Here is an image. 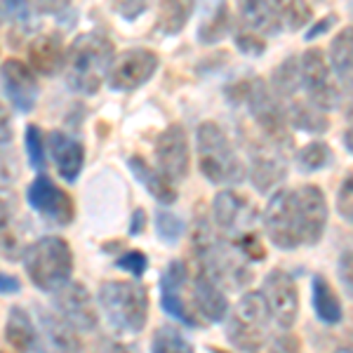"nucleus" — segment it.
Returning <instances> with one entry per match:
<instances>
[{"instance_id":"obj_1","label":"nucleus","mask_w":353,"mask_h":353,"mask_svg":"<svg viewBox=\"0 0 353 353\" xmlns=\"http://www.w3.org/2000/svg\"><path fill=\"white\" fill-rule=\"evenodd\" d=\"M116 57L113 43L101 33H83L71 43L64 57L66 85L73 92L97 94Z\"/></svg>"},{"instance_id":"obj_2","label":"nucleus","mask_w":353,"mask_h":353,"mask_svg":"<svg viewBox=\"0 0 353 353\" xmlns=\"http://www.w3.org/2000/svg\"><path fill=\"white\" fill-rule=\"evenodd\" d=\"M193 250H196L198 264H201L198 271L208 273L217 285L229 290H245L252 283V266L241 254V250L226 238L214 236L208 226H201L196 231Z\"/></svg>"},{"instance_id":"obj_3","label":"nucleus","mask_w":353,"mask_h":353,"mask_svg":"<svg viewBox=\"0 0 353 353\" xmlns=\"http://www.w3.org/2000/svg\"><path fill=\"white\" fill-rule=\"evenodd\" d=\"M24 269L31 283L43 292H57L71 281L73 273V252L71 245L59 236L38 238L24 248Z\"/></svg>"},{"instance_id":"obj_4","label":"nucleus","mask_w":353,"mask_h":353,"mask_svg":"<svg viewBox=\"0 0 353 353\" xmlns=\"http://www.w3.org/2000/svg\"><path fill=\"white\" fill-rule=\"evenodd\" d=\"M198 168L203 176L212 184H241L245 168L233 149L231 139L217 123H201L196 130Z\"/></svg>"},{"instance_id":"obj_5","label":"nucleus","mask_w":353,"mask_h":353,"mask_svg":"<svg viewBox=\"0 0 353 353\" xmlns=\"http://www.w3.org/2000/svg\"><path fill=\"white\" fill-rule=\"evenodd\" d=\"M99 306L116 332L137 334L149 321V292L130 281H106L99 288Z\"/></svg>"},{"instance_id":"obj_6","label":"nucleus","mask_w":353,"mask_h":353,"mask_svg":"<svg viewBox=\"0 0 353 353\" xmlns=\"http://www.w3.org/2000/svg\"><path fill=\"white\" fill-rule=\"evenodd\" d=\"M269 309L261 292H245L226 321V339L241 353H257L269 341Z\"/></svg>"},{"instance_id":"obj_7","label":"nucleus","mask_w":353,"mask_h":353,"mask_svg":"<svg viewBox=\"0 0 353 353\" xmlns=\"http://www.w3.org/2000/svg\"><path fill=\"white\" fill-rule=\"evenodd\" d=\"M236 94L248 104L250 116H252V121L259 128L264 139L276 141V144L285 146V149L292 146V137L288 132L285 109L273 97L269 85L261 81V78H252V81H245L238 85Z\"/></svg>"},{"instance_id":"obj_8","label":"nucleus","mask_w":353,"mask_h":353,"mask_svg":"<svg viewBox=\"0 0 353 353\" xmlns=\"http://www.w3.org/2000/svg\"><path fill=\"white\" fill-rule=\"evenodd\" d=\"M264 229L269 241L278 250H297L299 241V214H297V198L292 189H281L271 196L264 210Z\"/></svg>"},{"instance_id":"obj_9","label":"nucleus","mask_w":353,"mask_h":353,"mask_svg":"<svg viewBox=\"0 0 353 353\" xmlns=\"http://www.w3.org/2000/svg\"><path fill=\"white\" fill-rule=\"evenodd\" d=\"M299 83L301 88L306 90V97L316 109L321 111H332L339 106L341 101V92L339 88L332 83V76H330V66L325 61V54L323 50L311 48L301 54L299 59Z\"/></svg>"},{"instance_id":"obj_10","label":"nucleus","mask_w":353,"mask_h":353,"mask_svg":"<svg viewBox=\"0 0 353 353\" xmlns=\"http://www.w3.org/2000/svg\"><path fill=\"white\" fill-rule=\"evenodd\" d=\"M212 219L229 243H241L245 236L254 233L259 221L257 208L236 191H221L212 201Z\"/></svg>"},{"instance_id":"obj_11","label":"nucleus","mask_w":353,"mask_h":353,"mask_svg":"<svg viewBox=\"0 0 353 353\" xmlns=\"http://www.w3.org/2000/svg\"><path fill=\"white\" fill-rule=\"evenodd\" d=\"M288 151L285 146L271 139H254L248 146L250 153V181L259 193H269L288 176Z\"/></svg>"},{"instance_id":"obj_12","label":"nucleus","mask_w":353,"mask_h":353,"mask_svg":"<svg viewBox=\"0 0 353 353\" xmlns=\"http://www.w3.org/2000/svg\"><path fill=\"white\" fill-rule=\"evenodd\" d=\"M261 297L269 309L271 321L285 332L294 325L299 316V290L294 278L283 269L269 271L261 285Z\"/></svg>"},{"instance_id":"obj_13","label":"nucleus","mask_w":353,"mask_h":353,"mask_svg":"<svg viewBox=\"0 0 353 353\" xmlns=\"http://www.w3.org/2000/svg\"><path fill=\"white\" fill-rule=\"evenodd\" d=\"M158 64H161V59L151 50L146 48L125 50L118 57H113L106 78H109L111 90H116V92H130V90H137L149 83L153 73L158 71Z\"/></svg>"},{"instance_id":"obj_14","label":"nucleus","mask_w":353,"mask_h":353,"mask_svg":"<svg viewBox=\"0 0 353 353\" xmlns=\"http://www.w3.org/2000/svg\"><path fill=\"white\" fill-rule=\"evenodd\" d=\"M26 201L38 214H43L45 219H50L57 226H68L73 221V214H76L71 196L61 191L52 181V176H48L45 172H41L28 184Z\"/></svg>"},{"instance_id":"obj_15","label":"nucleus","mask_w":353,"mask_h":353,"mask_svg":"<svg viewBox=\"0 0 353 353\" xmlns=\"http://www.w3.org/2000/svg\"><path fill=\"white\" fill-rule=\"evenodd\" d=\"M156 163L158 172L172 184L186 179L191 168L189 137L181 125H168L156 139Z\"/></svg>"},{"instance_id":"obj_16","label":"nucleus","mask_w":353,"mask_h":353,"mask_svg":"<svg viewBox=\"0 0 353 353\" xmlns=\"http://www.w3.org/2000/svg\"><path fill=\"white\" fill-rule=\"evenodd\" d=\"M54 309L61 321H66L73 330L81 332H92L99 323L97 309L92 304L88 288L83 283H66L64 288L57 290L54 294Z\"/></svg>"},{"instance_id":"obj_17","label":"nucleus","mask_w":353,"mask_h":353,"mask_svg":"<svg viewBox=\"0 0 353 353\" xmlns=\"http://www.w3.org/2000/svg\"><path fill=\"white\" fill-rule=\"evenodd\" d=\"M0 81H3V92L8 101L19 113H31L38 104V78L36 73L28 68V64L19 59H5L0 68Z\"/></svg>"},{"instance_id":"obj_18","label":"nucleus","mask_w":353,"mask_h":353,"mask_svg":"<svg viewBox=\"0 0 353 353\" xmlns=\"http://www.w3.org/2000/svg\"><path fill=\"white\" fill-rule=\"evenodd\" d=\"M186 281H189V266L181 259H172L161 276V306L168 316H172L181 325L201 327V323L193 316V309H189L186 299L181 297V290H184Z\"/></svg>"},{"instance_id":"obj_19","label":"nucleus","mask_w":353,"mask_h":353,"mask_svg":"<svg viewBox=\"0 0 353 353\" xmlns=\"http://www.w3.org/2000/svg\"><path fill=\"white\" fill-rule=\"evenodd\" d=\"M299 214V241L301 245H316L327 226V201L323 191L313 184L294 189Z\"/></svg>"},{"instance_id":"obj_20","label":"nucleus","mask_w":353,"mask_h":353,"mask_svg":"<svg viewBox=\"0 0 353 353\" xmlns=\"http://www.w3.org/2000/svg\"><path fill=\"white\" fill-rule=\"evenodd\" d=\"M19 203L8 189H0V257L17 261L24 254V238L19 226Z\"/></svg>"},{"instance_id":"obj_21","label":"nucleus","mask_w":353,"mask_h":353,"mask_svg":"<svg viewBox=\"0 0 353 353\" xmlns=\"http://www.w3.org/2000/svg\"><path fill=\"white\" fill-rule=\"evenodd\" d=\"M64 57L61 33H43L28 43V68L41 76H57L64 68Z\"/></svg>"},{"instance_id":"obj_22","label":"nucleus","mask_w":353,"mask_h":353,"mask_svg":"<svg viewBox=\"0 0 353 353\" xmlns=\"http://www.w3.org/2000/svg\"><path fill=\"white\" fill-rule=\"evenodd\" d=\"M50 153L54 158V165L59 170V174L64 176L66 181H76L83 172L85 165V149L78 139L64 134L61 130H54L50 132Z\"/></svg>"},{"instance_id":"obj_23","label":"nucleus","mask_w":353,"mask_h":353,"mask_svg":"<svg viewBox=\"0 0 353 353\" xmlns=\"http://www.w3.org/2000/svg\"><path fill=\"white\" fill-rule=\"evenodd\" d=\"M193 301L196 309L208 318L210 323H219L229 313V299H226L224 288L217 285L208 273L198 271L193 278Z\"/></svg>"},{"instance_id":"obj_24","label":"nucleus","mask_w":353,"mask_h":353,"mask_svg":"<svg viewBox=\"0 0 353 353\" xmlns=\"http://www.w3.org/2000/svg\"><path fill=\"white\" fill-rule=\"evenodd\" d=\"M233 21L226 0H203L201 24H198V41L203 45H217L231 33Z\"/></svg>"},{"instance_id":"obj_25","label":"nucleus","mask_w":353,"mask_h":353,"mask_svg":"<svg viewBox=\"0 0 353 353\" xmlns=\"http://www.w3.org/2000/svg\"><path fill=\"white\" fill-rule=\"evenodd\" d=\"M128 168H130V172L134 174V179L151 193L153 201H158L161 205H172L176 201L174 186L170 184L161 172H156V170H153L141 156L128 158Z\"/></svg>"},{"instance_id":"obj_26","label":"nucleus","mask_w":353,"mask_h":353,"mask_svg":"<svg viewBox=\"0 0 353 353\" xmlns=\"http://www.w3.org/2000/svg\"><path fill=\"white\" fill-rule=\"evenodd\" d=\"M38 321H41L43 334L54 353H81V341L76 337V330L66 321L45 309H38Z\"/></svg>"},{"instance_id":"obj_27","label":"nucleus","mask_w":353,"mask_h":353,"mask_svg":"<svg viewBox=\"0 0 353 353\" xmlns=\"http://www.w3.org/2000/svg\"><path fill=\"white\" fill-rule=\"evenodd\" d=\"M311 301H313V311H316V316L321 323H325V325H339V323L344 321L341 301L337 294H334V290L327 283L325 276H313Z\"/></svg>"},{"instance_id":"obj_28","label":"nucleus","mask_w":353,"mask_h":353,"mask_svg":"<svg viewBox=\"0 0 353 353\" xmlns=\"http://www.w3.org/2000/svg\"><path fill=\"white\" fill-rule=\"evenodd\" d=\"M285 109L288 125L301 130V132H311V134H323L330 130L327 113L316 109L311 101H299V99H290L283 104Z\"/></svg>"},{"instance_id":"obj_29","label":"nucleus","mask_w":353,"mask_h":353,"mask_svg":"<svg viewBox=\"0 0 353 353\" xmlns=\"http://www.w3.org/2000/svg\"><path fill=\"white\" fill-rule=\"evenodd\" d=\"M5 339L17 353H26L28 349L38 344V332L33 325L31 316L21 309V306H12L8 316V325H5Z\"/></svg>"},{"instance_id":"obj_30","label":"nucleus","mask_w":353,"mask_h":353,"mask_svg":"<svg viewBox=\"0 0 353 353\" xmlns=\"http://www.w3.org/2000/svg\"><path fill=\"white\" fill-rule=\"evenodd\" d=\"M351 64H353V28L344 26L330 45V68L346 92H351Z\"/></svg>"},{"instance_id":"obj_31","label":"nucleus","mask_w":353,"mask_h":353,"mask_svg":"<svg viewBox=\"0 0 353 353\" xmlns=\"http://www.w3.org/2000/svg\"><path fill=\"white\" fill-rule=\"evenodd\" d=\"M193 8H196L193 0H158V17H156L158 31L165 33V36L181 33L184 26L189 24Z\"/></svg>"},{"instance_id":"obj_32","label":"nucleus","mask_w":353,"mask_h":353,"mask_svg":"<svg viewBox=\"0 0 353 353\" xmlns=\"http://www.w3.org/2000/svg\"><path fill=\"white\" fill-rule=\"evenodd\" d=\"M273 17L278 19L283 31H299L309 26L313 19V10L306 0H266Z\"/></svg>"},{"instance_id":"obj_33","label":"nucleus","mask_w":353,"mask_h":353,"mask_svg":"<svg viewBox=\"0 0 353 353\" xmlns=\"http://www.w3.org/2000/svg\"><path fill=\"white\" fill-rule=\"evenodd\" d=\"M269 90L273 92L281 104L285 101L294 99V94L301 90V83H299V59L297 57H288L285 61H281V66L273 71L271 76V83H269Z\"/></svg>"},{"instance_id":"obj_34","label":"nucleus","mask_w":353,"mask_h":353,"mask_svg":"<svg viewBox=\"0 0 353 353\" xmlns=\"http://www.w3.org/2000/svg\"><path fill=\"white\" fill-rule=\"evenodd\" d=\"M151 353H196L191 341L172 325H161L151 337Z\"/></svg>"},{"instance_id":"obj_35","label":"nucleus","mask_w":353,"mask_h":353,"mask_svg":"<svg viewBox=\"0 0 353 353\" xmlns=\"http://www.w3.org/2000/svg\"><path fill=\"white\" fill-rule=\"evenodd\" d=\"M332 163V149L325 141H311L297 153V168L301 172H318Z\"/></svg>"},{"instance_id":"obj_36","label":"nucleus","mask_w":353,"mask_h":353,"mask_svg":"<svg viewBox=\"0 0 353 353\" xmlns=\"http://www.w3.org/2000/svg\"><path fill=\"white\" fill-rule=\"evenodd\" d=\"M24 149H26L31 168L38 170V172H45V165H48V158H45V134L38 125H28L26 128Z\"/></svg>"},{"instance_id":"obj_37","label":"nucleus","mask_w":353,"mask_h":353,"mask_svg":"<svg viewBox=\"0 0 353 353\" xmlns=\"http://www.w3.org/2000/svg\"><path fill=\"white\" fill-rule=\"evenodd\" d=\"M153 224H156L158 238H161L163 243H168V245H174L181 238L184 229H186L184 219L176 217V214H172V212H168V210H158Z\"/></svg>"},{"instance_id":"obj_38","label":"nucleus","mask_w":353,"mask_h":353,"mask_svg":"<svg viewBox=\"0 0 353 353\" xmlns=\"http://www.w3.org/2000/svg\"><path fill=\"white\" fill-rule=\"evenodd\" d=\"M231 31H233V38H236L238 52H243L245 57H259V54H264L266 38L257 36V33L250 31V28H245V26L231 28Z\"/></svg>"},{"instance_id":"obj_39","label":"nucleus","mask_w":353,"mask_h":353,"mask_svg":"<svg viewBox=\"0 0 353 353\" xmlns=\"http://www.w3.org/2000/svg\"><path fill=\"white\" fill-rule=\"evenodd\" d=\"M116 266L128 273H132V276L141 278L144 276V271L149 269V259H146V254L141 252V250H128V252L123 254V257L116 259Z\"/></svg>"},{"instance_id":"obj_40","label":"nucleus","mask_w":353,"mask_h":353,"mask_svg":"<svg viewBox=\"0 0 353 353\" xmlns=\"http://www.w3.org/2000/svg\"><path fill=\"white\" fill-rule=\"evenodd\" d=\"M151 0H111L113 12L118 17H123L125 21H137L141 14L149 10Z\"/></svg>"},{"instance_id":"obj_41","label":"nucleus","mask_w":353,"mask_h":353,"mask_svg":"<svg viewBox=\"0 0 353 353\" xmlns=\"http://www.w3.org/2000/svg\"><path fill=\"white\" fill-rule=\"evenodd\" d=\"M28 0H0V21H21L28 19Z\"/></svg>"},{"instance_id":"obj_42","label":"nucleus","mask_w":353,"mask_h":353,"mask_svg":"<svg viewBox=\"0 0 353 353\" xmlns=\"http://www.w3.org/2000/svg\"><path fill=\"white\" fill-rule=\"evenodd\" d=\"M351 196H353V179H351V174H346L344 181H341V186H339L337 208H339V217L344 219V221H349V224H351V219H353Z\"/></svg>"},{"instance_id":"obj_43","label":"nucleus","mask_w":353,"mask_h":353,"mask_svg":"<svg viewBox=\"0 0 353 353\" xmlns=\"http://www.w3.org/2000/svg\"><path fill=\"white\" fill-rule=\"evenodd\" d=\"M269 353H301V341L294 337L290 330H285L281 337H276L271 341Z\"/></svg>"},{"instance_id":"obj_44","label":"nucleus","mask_w":353,"mask_h":353,"mask_svg":"<svg viewBox=\"0 0 353 353\" xmlns=\"http://www.w3.org/2000/svg\"><path fill=\"white\" fill-rule=\"evenodd\" d=\"M339 281H341V285H344L346 297H351L353 283H351V250L349 248H346L339 257Z\"/></svg>"},{"instance_id":"obj_45","label":"nucleus","mask_w":353,"mask_h":353,"mask_svg":"<svg viewBox=\"0 0 353 353\" xmlns=\"http://www.w3.org/2000/svg\"><path fill=\"white\" fill-rule=\"evenodd\" d=\"M41 14H59L71 5V0H28Z\"/></svg>"},{"instance_id":"obj_46","label":"nucleus","mask_w":353,"mask_h":353,"mask_svg":"<svg viewBox=\"0 0 353 353\" xmlns=\"http://www.w3.org/2000/svg\"><path fill=\"white\" fill-rule=\"evenodd\" d=\"M12 139V118H10V111L0 104V146L10 144Z\"/></svg>"},{"instance_id":"obj_47","label":"nucleus","mask_w":353,"mask_h":353,"mask_svg":"<svg viewBox=\"0 0 353 353\" xmlns=\"http://www.w3.org/2000/svg\"><path fill=\"white\" fill-rule=\"evenodd\" d=\"M334 24H337V17H334V14H327L325 19H321L316 26L306 31V41H316L318 36H323V33H327L330 28H332Z\"/></svg>"},{"instance_id":"obj_48","label":"nucleus","mask_w":353,"mask_h":353,"mask_svg":"<svg viewBox=\"0 0 353 353\" xmlns=\"http://www.w3.org/2000/svg\"><path fill=\"white\" fill-rule=\"evenodd\" d=\"M21 290L19 278L8 276V273L0 271V294H17Z\"/></svg>"},{"instance_id":"obj_49","label":"nucleus","mask_w":353,"mask_h":353,"mask_svg":"<svg viewBox=\"0 0 353 353\" xmlns=\"http://www.w3.org/2000/svg\"><path fill=\"white\" fill-rule=\"evenodd\" d=\"M144 231V210L137 208L132 214V221H130V236H139Z\"/></svg>"},{"instance_id":"obj_50","label":"nucleus","mask_w":353,"mask_h":353,"mask_svg":"<svg viewBox=\"0 0 353 353\" xmlns=\"http://www.w3.org/2000/svg\"><path fill=\"white\" fill-rule=\"evenodd\" d=\"M113 353H139V351H134L130 344H113Z\"/></svg>"},{"instance_id":"obj_51","label":"nucleus","mask_w":353,"mask_h":353,"mask_svg":"<svg viewBox=\"0 0 353 353\" xmlns=\"http://www.w3.org/2000/svg\"><path fill=\"white\" fill-rule=\"evenodd\" d=\"M344 144H346V151L351 153V128L346 130V134H344Z\"/></svg>"},{"instance_id":"obj_52","label":"nucleus","mask_w":353,"mask_h":353,"mask_svg":"<svg viewBox=\"0 0 353 353\" xmlns=\"http://www.w3.org/2000/svg\"><path fill=\"white\" fill-rule=\"evenodd\" d=\"M26 353H48V351H45L41 344H36V346H33V349H28Z\"/></svg>"},{"instance_id":"obj_53","label":"nucleus","mask_w":353,"mask_h":353,"mask_svg":"<svg viewBox=\"0 0 353 353\" xmlns=\"http://www.w3.org/2000/svg\"><path fill=\"white\" fill-rule=\"evenodd\" d=\"M334 353H351V349H349V346H341V349H337Z\"/></svg>"},{"instance_id":"obj_54","label":"nucleus","mask_w":353,"mask_h":353,"mask_svg":"<svg viewBox=\"0 0 353 353\" xmlns=\"http://www.w3.org/2000/svg\"><path fill=\"white\" fill-rule=\"evenodd\" d=\"M210 353H224V351H217V349H210Z\"/></svg>"},{"instance_id":"obj_55","label":"nucleus","mask_w":353,"mask_h":353,"mask_svg":"<svg viewBox=\"0 0 353 353\" xmlns=\"http://www.w3.org/2000/svg\"><path fill=\"white\" fill-rule=\"evenodd\" d=\"M0 353H3V351H0Z\"/></svg>"}]
</instances>
